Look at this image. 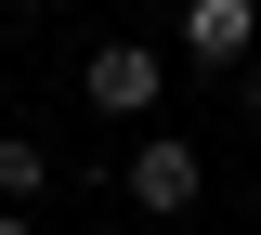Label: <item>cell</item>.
Instances as JSON below:
<instances>
[{
  "label": "cell",
  "mask_w": 261,
  "mask_h": 235,
  "mask_svg": "<svg viewBox=\"0 0 261 235\" xmlns=\"http://www.w3.org/2000/svg\"><path fill=\"white\" fill-rule=\"evenodd\" d=\"M196 196H209V157H196L183 131H144V144H130V209H157V222H183Z\"/></svg>",
  "instance_id": "cell-1"
},
{
  "label": "cell",
  "mask_w": 261,
  "mask_h": 235,
  "mask_svg": "<svg viewBox=\"0 0 261 235\" xmlns=\"http://www.w3.org/2000/svg\"><path fill=\"white\" fill-rule=\"evenodd\" d=\"M0 235H39V222H27V209H0Z\"/></svg>",
  "instance_id": "cell-6"
},
{
  "label": "cell",
  "mask_w": 261,
  "mask_h": 235,
  "mask_svg": "<svg viewBox=\"0 0 261 235\" xmlns=\"http://www.w3.org/2000/svg\"><path fill=\"white\" fill-rule=\"evenodd\" d=\"M235 118H248V131H261V53H248V66H235Z\"/></svg>",
  "instance_id": "cell-5"
},
{
  "label": "cell",
  "mask_w": 261,
  "mask_h": 235,
  "mask_svg": "<svg viewBox=\"0 0 261 235\" xmlns=\"http://www.w3.org/2000/svg\"><path fill=\"white\" fill-rule=\"evenodd\" d=\"M39 183H53V144L39 131H0V209H27Z\"/></svg>",
  "instance_id": "cell-4"
},
{
  "label": "cell",
  "mask_w": 261,
  "mask_h": 235,
  "mask_svg": "<svg viewBox=\"0 0 261 235\" xmlns=\"http://www.w3.org/2000/svg\"><path fill=\"white\" fill-rule=\"evenodd\" d=\"M157 92H170V66L144 53V39H105L92 66H79V105H92V118H144Z\"/></svg>",
  "instance_id": "cell-2"
},
{
  "label": "cell",
  "mask_w": 261,
  "mask_h": 235,
  "mask_svg": "<svg viewBox=\"0 0 261 235\" xmlns=\"http://www.w3.org/2000/svg\"><path fill=\"white\" fill-rule=\"evenodd\" d=\"M183 53L235 79V66L261 53V0H183Z\"/></svg>",
  "instance_id": "cell-3"
},
{
  "label": "cell",
  "mask_w": 261,
  "mask_h": 235,
  "mask_svg": "<svg viewBox=\"0 0 261 235\" xmlns=\"http://www.w3.org/2000/svg\"><path fill=\"white\" fill-rule=\"evenodd\" d=\"M0 39H13V13H0Z\"/></svg>",
  "instance_id": "cell-7"
}]
</instances>
